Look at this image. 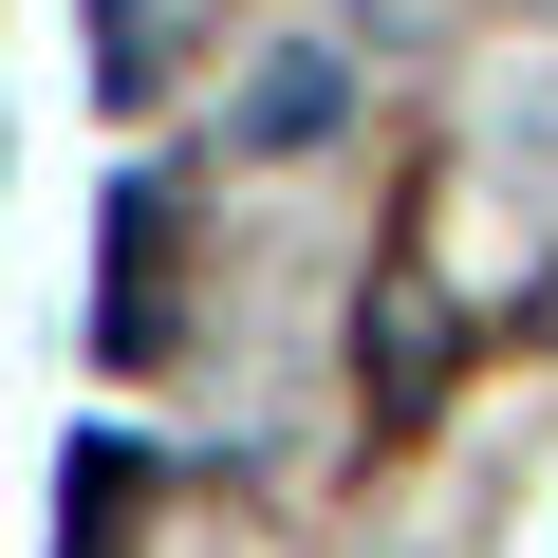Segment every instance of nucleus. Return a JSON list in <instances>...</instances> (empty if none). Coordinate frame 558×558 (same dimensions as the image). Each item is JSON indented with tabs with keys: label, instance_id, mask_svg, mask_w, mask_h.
Segmentation results:
<instances>
[{
	"label": "nucleus",
	"instance_id": "obj_1",
	"mask_svg": "<svg viewBox=\"0 0 558 558\" xmlns=\"http://www.w3.org/2000/svg\"><path fill=\"white\" fill-rule=\"evenodd\" d=\"M94 336L112 354L168 336V186H112V299H94Z\"/></svg>",
	"mask_w": 558,
	"mask_h": 558
},
{
	"label": "nucleus",
	"instance_id": "obj_2",
	"mask_svg": "<svg viewBox=\"0 0 558 558\" xmlns=\"http://www.w3.org/2000/svg\"><path fill=\"white\" fill-rule=\"evenodd\" d=\"M354 373H373V410L410 428L428 391H447V299H428V279H391V299H373V336H354Z\"/></svg>",
	"mask_w": 558,
	"mask_h": 558
},
{
	"label": "nucleus",
	"instance_id": "obj_3",
	"mask_svg": "<svg viewBox=\"0 0 558 558\" xmlns=\"http://www.w3.org/2000/svg\"><path fill=\"white\" fill-rule=\"evenodd\" d=\"M336 112H354V75H336V57H260V94H242V149H336Z\"/></svg>",
	"mask_w": 558,
	"mask_h": 558
},
{
	"label": "nucleus",
	"instance_id": "obj_4",
	"mask_svg": "<svg viewBox=\"0 0 558 558\" xmlns=\"http://www.w3.org/2000/svg\"><path fill=\"white\" fill-rule=\"evenodd\" d=\"M131 484H149V465H131V447H94V465H75V502H57V558H112V539H131Z\"/></svg>",
	"mask_w": 558,
	"mask_h": 558
},
{
	"label": "nucleus",
	"instance_id": "obj_5",
	"mask_svg": "<svg viewBox=\"0 0 558 558\" xmlns=\"http://www.w3.org/2000/svg\"><path fill=\"white\" fill-rule=\"evenodd\" d=\"M168 20H186V0H94V75L149 94V75H168Z\"/></svg>",
	"mask_w": 558,
	"mask_h": 558
}]
</instances>
